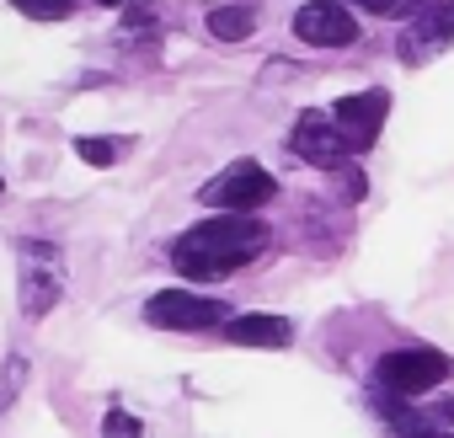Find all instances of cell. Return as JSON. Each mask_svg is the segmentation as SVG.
Instances as JSON below:
<instances>
[{
  "label": "cell",
  "mask_w": 454,
  "mask_h": 438,
  "mask_svg": "<svg viewBox=\"0 0 454 438\" xmlns=\"http://www.w3.org/2000/svg\"><path fill=\"white\" fill-rule=\"evenodd\" d=\"M262 246H268L262 219H252V214H214V219H203V225H192L187 236H176L171 268L182 278L203 284V278H224V273L247 268Z\"/></svg>",
  "instance_id": "cell-1"
},
{
  "label": "cell",
  "mask_w": 454,
  "mask_h": 438,
  "mask_svg": "<svg viewBox=\"0 0 454 438\" xmlns=\"http://www.w3.org/2000/svg\"><path fill=\"white\" fill-rule=\"evenodd\" d=\"M268 198H278V182H273V171L257 166V160L224 166V171L208 176L203 192H198V203L214 208V214H252V208H262Z\"/></svg>",
  "instance_id": "cell-2"
},
{
  "label": "cell",
  "mask_w": 454,
  "mask_h": 438,
  "mask_svg": "<svg viewBox=\"0 0 454 438\" xmlns=\"http://www.w3.org/2000/svg\"><path fill=\"white\" fill-rule=\"evenodd\" d=\"M65 294V257L49 241H27L22 246V316L43 321Z\"/></svg>",
  "instance_id": "cell-3"
},
{
  "label": "cell",
  "mask_w": 454,
  "mask_h": 438,
  "mask_svg": "<svg viewBox=\"0 0 454 438\" xmlns=\"http://www.w3.org/2000/svg\"><path fill=\"white\" fill-rule=\"evenodd\" d=\"M374 374H380V385L390 395H406L411 401V395H422V390H433V385L449 379V358L433 353V348H395V353H385L374 364Z\"/></svg>",
  "instance_id": "cell-4"
},
{
  "label": "cell",
  "mask_w": 454,
  "mask_h": 438,
  "mask_svg": "<svg viewBox=\"0 0 454 438\" xmlns=\"http://www.w3.org/2000/svg\"><path fill=\"white\" fill-rule=\"evenodd\" d=\"M145 316H150V326H166V332H208L219 321H231L224 300H203L192 289H160L145 305Z\"/></svg>",
  "instance_id": "cell-5"
},
{
  "label": "cell",
  "mask_w": 454,
  "mask_h": 438,
  "mask_svg": "<svg viewBox=\"0 0 454 438\" xmlns=\"http://www.w3.org/2000/svg\"><path fill=\"white\" fill-rule=\"evenodd\" d=\"M294 33L310 43V49H348L358 43V22L342 0H305L294 12Z\"/></svg>",
  "instance_id": "cell-6"
},
{
  "label": "cell",
  "mask_w": 454,
  "mask_h": 438,
  "mask_svg": "<svg viewBox=\"0 0 454 438\" xmlns=\"http://www.w3.org/2000/svg\"><path fill=\"white\" fill-rule=\"evenodd\" d=\"M294 155L300 160H310V166H321V171H342L348 166V155H353V145L342 139V129H337V118L332 113H305L300 123H294Z\"/></svg>",
  "instance_id": "cell-7"
},
{
  "label": "cell",
  "mask_w": 454,
  "mask_h": 438,
  "mask_svg": "<svg viewBox=\"0 0 454 438\" xmlns=\"http://www.w3.org/2000/svg\"><path fill=\"white\" fill-rule=\"evenodd\" d=\"M385 113H390V97H385V91H353V97H342V102L332 107V118H337V129H342V139H348L353 150H369V145L380 139Z\"/></svg>",
  "instance_id": "cell-8"
},
{
  "label": "cell",
  "mask_w": 454,
  "mask_h": 438,
  "mask_svg": "<svg viewBox=\"0 0 454 438\" xmlns=\"http://www.w3.org/2000/svg\"><path fill=\"white\" fill-rule=\"evenodd\" d=\"M224 337L241 342V348H284L294 332H289V321H284V316H231Z\"/></svg>",
  "instance_id": "cell-9"
},
{
  "label": "cell",
  "mask_w": 454,
  "mask_h": 438,
  "mask_svg": "<svg viewBox=\"0 0 454 438\" xmlns=\"http://www.w3.org/2000/svg\"><path fill=\"white\" fill-rule=\"evenodd\" d=\"M208 33L219 43H247L257 33V12L252 6H219V12H208Z\"/></svg>",
  "instance_id": "cell-10"
},
{
  "label": "cell",
  "mask_w": 454,
  "mask_h": 438,
  "mask_svg": "<svg viewBox=\"0 0 454 438\" xmlns=\"http://www.w3.org/2000/svg\"><path fill=\"white\" fill-rule=\"evenodd\" d=\"M123 150H129V139H97V134H81L75 139V155L91 160V166H118Z\"/></svg>",
  "instance_id": "cell-11"
},
{
  "label": "cell",
  "mask_w": 454,
  "mask_h": 438,
  "mask_svg": "<svg viewBox=\"0 0 454 438\" xmlns=\"http://www.w3.org/2000/svg\"><path fill=\"white\" fill-rule=\"evenodd\" d=\"M22 385H27V358H6V364H0V411L12 406V395Z\"/></svg>",
  "instance_id": "cell-12"
},
{
  "label": "cell",
  "mask_w": 454,
  "mask_h": 438,
  "mask_svg": "<svg viewBox=\"0 0 454 438\" xmlns=\"http://www.w3.org/2000/svg\"><path fill=\"white\" fill-rule=\"evenodd\" d=\"M102 438H145V427H139L134 411H107L102 417Z\"/></svg>",
  "instance_id": "cell-13"
},
{
  "label": "cell",
  "mask_w": 454,
  "mask_h": 438,
  "mask_svg": "<svg viewBox=\"0 0 454 438\" xmlns=\"http://www.w3.org/2000/svg\"><path fill=\"white\" fill-rule=\"evenodd\" d=\"M17 6H22L27 17H38V22H59V17L75 12V0H17Z\"/></svg>",
  "instance_id": "cell-14"
},
{
  "label": "cell",
  "mask_w": 454,
  "mask_h": 438,
  "mask_svg": "<svg viewBox=\"0 0 454 438\" xmlns=\"http://www.w3.org/2000/svg\"><path fill=\"white\" fill-rule=\"evenodd\" d=\"M438 417H443V422H449V427H454V395H449V401H443V406H438Z\"/></svg>",
  "instance_id": "cell-15"
},
{
  "label": "cell",
  "mask_w": 454,
  "mask_h": 438,
  "mask_svg": "<svg viewBox=\"0 0 454 438\" xmlns=\"http://www.w3.org/2000/svg\"><path fill=\"white\" fill-rule=\"evenodd\" d=\"M364 12H374V17H385V0H358Z\"/></svg>",
  "instance_id": "cell-16"
},
{
  "label": "cell",
  "mask_w": 454,
  "mask_h": 438,
  "mask_svg": "<svg viewBox=\"0 0 454 438\" xmlns=\"http://www.w3.org/2000/svg\"><path fill=\"white\" fill-rule=\"evenodd\" d=\"M417 438H443V433H433V427H427V433H417Z\"/></svg>",
  "instance_id": "cell-17"
},
{
  "label": "cell",
  "mask_w": 454,
  "mask_h": 438,
  "mask_svg": "<svg viewBox=\"0 0 454 438\" xmlns=\"http://www.w3.org/2000/svg\"><path fill=\"white\" fill-rule=\"evenodd\" d=\"M102 6H123V0H102Z\"/></svg>",
  "instance_id": "cell-18"
}]
</instances>
